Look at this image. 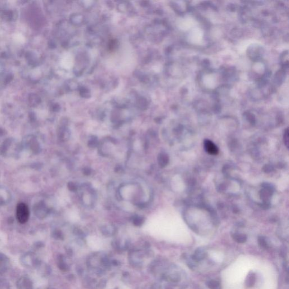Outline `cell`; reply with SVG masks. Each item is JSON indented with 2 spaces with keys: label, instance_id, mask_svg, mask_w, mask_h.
I'll return each mask as SVG.
<instances>
[{
  "label": "cell",
  "instance_id": "obj_1",
  "mask_svg": "<svg viewBox=\"0 0 289 289\" xmlns=\"http://www.w3.org/2000/svg\"><path fill=\"white\" fill-rule=\"evenodd\" d=\"M30 216L28 207L24 203L18 204L17 207V217L18 221L21 224L26 223Z\"/></svg>",
  "mask_w": 289,
  "mask_h": 289
},
{
  "label": "cell",
  "instance_id": "obj_2",
  "mask_svg": "<svg viewBox=\"0 0 289 289\" xmlns=\"http://www.w3.org/2000/svg\"><path fill=\"white\" fill-rule=\"evenodd\" d=\"M206 256L207 253L205 249L202 248H198L195 251L194 254L191 258V259L197 264V263L202 261Z\"/></svg>",
  "mask_w": 289,
  "mask_h": 289
},
{
  "label": "cell",
  "instance_id": "obj_3",
  "mask_svg": "<svg viewBox=\"0 0 289 289\" xmlns=\"http://www.w3.org/2000/svg\"><path fill=\"white\" fill-rule=\"evenodd\" d=\"M205 150L208 153L211 155H216L218 153V149L212 142L210 140H206L204 143Z\"/></svg>",
  "mask_w": 289,
  "mask_h": 289
},
{
  "label": "cell",
  "instance_id": "obj_4",
  "mask_svg": "<svg viewBox=\"0 0 289 289\" xmlns=\"http://www.w3.org/2000/svg\"><path fill=\"white\" fill-rule=\"evenodd\" d=\"M256 281V275L253 272H250L247 276L246 280V285L247 287H251L253 286Z\"/></svg>",
  "mask_w": 289,
  "mask_h": 289
},
{
  "label": "cell",
  "instance_id": "obj_5",
  "mask_svg": "<svg viewBox=\"0 0 289 289\" xmlns=\"http://www.w3.org/2000/svg\"><path fill=\"white\" fill-rule=\"evenodd\" d=\"M207 286L210 289H220L221 286L219 281L217 280H211L208 281Z\"/></svg>",
  "mask_w": 289,
  "mask_h": 289
},
{
  "label": "cell",
  "instance_id": "obj_6",
  "mask_svg": "<svg viewBox=\"0 0 289 289\" xmlns=\"http://www.w3.org/2000/svg\"><path fill=\"white\" fill-rule=\"evenodd\" d=\"M233 238L235 241L240 244L244 243L247 240V237L245 235L242 234H235L234 235Z\"/></svg>",
  "mask_w": 289,
  "mask_h": 289
},
{
  "label": "cell",
  "instance_id": "obj_7",
  "mask_svg": "<svg viewBox=\"0 0 289 289\" xmlns=\"http://www.w3.org/2000/svg\"><path fill=\"white\" fill-rule=\"evenodd\" d=\"M259 245L261 247L264 248V249H268V247H269L268 242L265 240V239L263 238V237H260V238H259Z\"/></svg>",
  "mask_w": 289,
  "mask_h": 289
}]
</instances>
